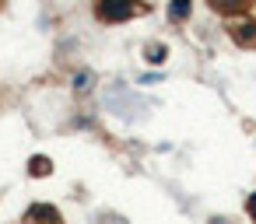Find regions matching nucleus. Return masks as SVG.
<instances>
[{"label": "nucleus", "instance_id": "nucleus-1", "mask_svg": "<svg viewBox=\"0 0 256 224\" xmlns=\"http://www.w3.org/2000/svg\"><path fill=\"white\" fill-rule=\"evenodd\" d=\"M137 11H144L140 0H95V14L98 21H130Z\"/></svg>", "mask_w": 256, "mask_h": 224}, {"label": "nucleus", "instance_id": "nucleus-4", "mask_svg": "<svg viewBox=\"0 0 256 224\" xmlns=\"http://www.w3.org/2000/svg\"><path fill=\"white\" fill-rule=\"evenodd\" d=\"M193 11V0H168V21H186Z\"/></svg>", "mask_w": 256, "mask_h": 224}, {"label": "nucleus", "instance_id": "nucleus-9", "mask_svg": "<svg viewBox=\"0 0 256 224\" xmlns=\"http://www.w3.org/2000/svg\"><path fill=\"white\" fill-rule=\"evenodd\" d=\"M246 210H249V214H252V217H256V193H252V196H249V200H246Z\"/></svg>", "mask_w": 256, "mask_h": 224}, {"label": "nucleus", "instance_id": "nucleus-7", "mask_svg": "<svg viewBox=\"0 0 256 224\" xmlns=\"http://www.w3.org/2000/svg\"><path fill=\"white\" fill-rule=\"evenodd\" d=\"M50 168H53V161H50V158H42V154H36V158L28 161V172H32V175H39V179H42V175H50Z\"/></svg>", "mask_w": 256, "mask_h": 224}, {"label": "nucleus", "instance_id": "nucleus-8", "mask_svg": "<svg viewBox=\"0 0 256 224\" xmlns=\"http://www.w3.org/2000/svg\"><path fill=\"white\" fill-rule=\"evenodd\" d=\"M92 84H95V74H92V70H81V74L74 77V88H78V91H92Z\"/></svg>", "mask_w": 256, "mask_h": 224}, {"label": "nucleus", "instance_id": "nucleus-3", "mask_svg": "<svg viewBox=\"0 0 256 224\" xmlns=\"http://www.w3.org/2000/svg\"><path fill=\"white\" fill-rule=\"evenodd\" d=\"M232 39H235L242 49H252V46H256V21H238V25H232Z\"/></svg>", "mask_w": 256, "mask_h": 224}, {"label": "nucleus", "instance_id": "nucleus-2", "mask_svg": "<svg viewBox=\"0 0 256 224\" xmlns=\"http://www.w3.org/2000/svg\"><path fill=\"white\" fill-rule=\"evenodd\" d=\"M25 224H64V217H60V210L50 207V203H32V207L25 210Z\"/></svg>", "mask_w": 256, "mask_h": 224}, {"label": "nucleus", "instance_id": "nucleus-5", "mask_svg": "<svg viewBox=\"0 0 256 224\" xmlns=\"http://www.w3.org/2000/svg\"><path fill=\"white\" fill-rule=\"evenodd\" d=\"M144 60H148V63H154V67H158V63H165V60H168V46H165V42H148Z\"/></svg>", "mask_w": 256, "mask_h": 224}, {"label": "nucleus", "instance_id": "nucleus-6", "mask_svg": "<svg viewBox=\"0 0 256 224\" xmlns=\"http://www.w3.org/2000/svg\"><path fill=\"white\" fill-rule=\"evenodd\" d=\"M249 4V0H210V7L214 11H224V14H235V11H242Z\"/></svg>", "mask_w": 256, "mask_h": 224}]
</instances>
